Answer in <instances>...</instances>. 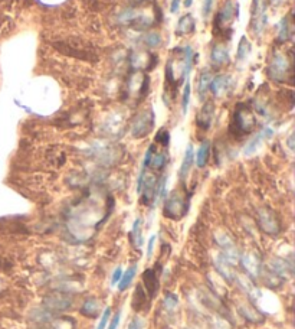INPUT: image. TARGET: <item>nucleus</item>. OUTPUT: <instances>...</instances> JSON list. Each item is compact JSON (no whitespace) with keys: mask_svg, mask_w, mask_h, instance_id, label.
Masks as SVG:
<instances>
[{"mask_svg":"<svg viewBox=\"0 0 295 329\" xmlns=\"http://www.w3.org/2000/svg\"><path fill=\"white\" fill-rule=\"evenodd\" d=\"M167 164V153L166 152H160V153H153L151 161L148 167L154 169V170H161Z\"/></svg>","mask_w":295,"mask_h":329,"instance_id":"26","label":"nucleus"},{"mask_svg":"<svg viewBox=\"0 0 295 329\" xmlns=\"http://www.w3.org/2000/svg\"><path fill=\"white\" fill-rule=\"evenodd\" d=\"M293 74L291 64L288 58L282 54H275L271 59L269 65V77L275 81H287Z\"/></svg>","mask_w":295,"mask_h":329,"instance_id":"3","label":"nucleus"},{"mask_svg":"<svg viewBox=\"0 0 295 329\" xmlns=\"http://www.w3.org/2000/svg\"><path fill=\"white\" fill-rule=\"evenodd\" d=\"M30 319L36 324H46L52 321V312H49L48 309L42 306L39 309H33L30 312Z\"/></svg>","mask_w":295,"mask_h":329,"instance_id":"23","label":"nucleus"},{"mask_svg":"<svg viewBox=\"0 0 295 329\" xmlns=\"http://www.w3.org/2000/svg\"><path fill=\"white\" fill-rule=\"evenodd\" d=\"M213 117H215V104L207 101L203 104V107L200 109V111L197 113V117H196V123L197 126L203 129V130H207L210 126H212V122H213Z\"/></svg>","mask_w":295,"mask_h":329,"instance_id":"8","label":"nucleus"},{"mask_svg":"<svg viewBox=\"0 0 295 329\" xmlns=\"http://www.w3.org/2000/svg\"><path fill=\"white\" fill-rule=\"evenodd\" d=\"M239 312L241 315L251 321V322H261L262 321V315L255 309V306H251V305H246V303H242L239 306Z\"/></svg>","mask_w":295,"mask_h":329,"instance_id":"22","label":"nucleus"},{"mask_svg":"<svg viewBox=\"0 0 295 329\" xmlns=\"http://www.w3.org/2000/svg\"><path fill=\"white\" fill-rule=\"evenodd\" d=\"M230 85V77L226 75V74H220V75H216L213 77V80L210 82V90L213 93V96L219 97L222 96Z\"/></svg>","mask_w":295,"mask_h":329,"instance_id":"14","label":"nucleus"},{"mask_svg":"<svg viewBox=\"0 0 295 329\" xmlns=\"http://www.w3.org/2000/svg\"><path fill=\"white\" fill-rule=\"evenodd\" d=\"M163 306H164V309H166L169 314L176 312V311H177V308H179V298L176 296L175 293H167V295L164 296Z\"/></svg>","mask_w":295,"mask_h":329,"instance_id":"28","label":"nucleus"},{"mask_svg":"<svg viewBox=\"0 0 295 329\" xmlns=\"http://www.w3.org/2000/svg\"><path fill=\"white\" fill-rule=\"evenodd\" d=\"M293 140H294V136L291 135V136H290V140H288V143H290V149H291V151L294 149V145H293Z\"/></svg>","mask_w":295,"mask_h":329,"instance_id":"44","label":"nucleus"},{"mask_svg":"<svg viewBox=\"0 0 295 329\" xmlns=\"http://www.w3.org/2000/svg\"><path fill=\"white\" fill-rule=\"evenodd\" d=\"M77 322L69 318V316H59V318H52L51 321V329H75Z\"/></svg>","mask_w":295,"mask_h":329,"instance_id":"21","label":"nucleus"},{"mask_svg":"<svg viewBox=\"0 0 295 329\" xmlns=\"http://www.w3.org/2000/svg\"><path fill=\"white\" fill-rule=\"evenodd\" d=\"M144 43L150 46V48H156V46H159L161 43V36L160 33H156V32H151V33H147L146 36H144Z\"/></svg>","mask_w":295,"mask_h":329,"instance_id":"32","label":"nucleus"},{"mask_svg":"<svg viewBox=\"0 0 295 329\" xmlns=\"http://www.w3.org/2000/svg\"><path fill=\"white\" fill-rule=\"evenodd\" d=\"M154 243H156V235H151L150 240H148L147 244V257L150 259L151 254H153V250H154Z\"/></svg>","mask_w":295,"mask_h":329,"instance_id":"42","label":"nucleus"},{"mask_svg":"<svg viewBox=\"0 0 295 329\" xmlns=\"http://www.w3.org/2000/svg\"><path fill=\"white\" fill-rule=\"evenodd\" d=\"M281 30H280V39L281 41H287L290 38V30H288V20L282 19L281 20Z\"/></svg>","mask_w":295,"mask_h":329,"instance_id":"36","label":"nucleus"},{"mask_svg":"<svg viewBox=\"0 0 295 329\" xmlns=\"http://www.w3.org/2000/svg\"><path fill=\"white\" fill-rule=\"evenodd\" d=\"M121 276H122V269H121V267H117V269L112 272V276H111V286H117V283L120 282Z\"/></svg>","mask_w":295,"mask_h":329,"instance_id":"40","label":"nucleus"},{"mask_svg":"<svg viewBox=\"0 0 295 329\" xmlns=\"http://www.w3.org/2000/svg\"><path fill=\"white\" fill-rule=\"evenodd\" d=\"M99 311H101V302L97 298H88L81 306V314L93 319L99 315Z\"/></svg>","mask_w":295,"mask_h":329,"instance_id":"15","label":"nucleus"},{"mask_svg":"<svg viewBox=\"0 0 295 329\" xmlns=\"http://www.w3.org/2000/svg\"><path fill=\"white\" fill-rule=\"evenodd\" d=\"M195 30V17L192 14H185L180 17L179 23H177V29L176 33L177 35H189Z\"/></svg>","mask_w":295,"mask_h":329,"instance_id":"16","label":"nucleus"},{"mask_svg":"<svg viewBox=\"0 0 295 329\" xmlns=\"http://www.w3.org/2000/svg\"><path fill=\"white\" fill-rule=\"evenodd\" d=\"M143 283L146 286V290L150 295V298H154L157 295V290H159V277L157 273L151 269H147L144 273H143Z\"/></svg>","mask_w":295,"mask_h":329,"instance_id":"13","label":"nucleus"},{"mask_svg":"<svg viewBox=\"0 0 295 329\" xmlns=\"http://www.w3.org/2000/svg\"><path fill=\"white\" fill-rule=\"evenodd\" d=\"M156 142H157V143H160L161 146L167 148V146H169V143H170V133H169L166 129H160V130L157 132Z\"/></svg>","mask_w":295,"mask_h":329,"instance_id":"34","label":"nucleus"},{"mask_svg":"<svg viewBox=\"0 0 295 329\" xmlns=\"http://www.w3.org/2000/svg\"><path fill=\"white\" fill-rule=\"evenodd\" d=\"M212 80H213V75H212L209 71L203 72L200 75L199 82H197V93H199V97H200V98L206 96V93H207V90H209V87H210Z\"/></svg>","mask_w":295,"mask_h":329,"instance_id":"24","label":"nucleus"},{"mask_svg":"<svg viewBox=\"0 0 295 329\" xmlns=\"http://www.w3.org/2000/svg\"><path fill=\"white\" fill-rule=\"evenodd\" d=\"M192 62H193V49L192 46L185 48V77L188 78L192 71Z\"/></svg>","mask_w":295,"mask_h":329,"instance_id":"31","label":"nucleus"},{"mask_svg":"<svg viewBox=\"0 0 295 329\" xmlns=\"http://www.w3.org/2000/svg\"><path fill=\"white\" fill-rule=\"evenodd\" d=\"M239 261H241V266L248 276L258 277L261 274V260L256 257L255 254H243L239 257Z\"/></svg>","mask_w":295,"mask_h":329,"instance_id":"11","label":"nucleus"},{"mask_svg":"<svg viewBox=\"0 0 295 329\" xmlns=\"http://www.w3.org/2000/svg\"><path fill=\"white\" fill-rule=\"evenodd\" d=\"M179 6H180V0H173V1H172V7H170L172 13H176V12H177Z\"/></svg>","mask_w":295,"mask_h":329,"instance_id":"43","label":"nucleus"},{"mask_svg":"<svg viewBox=\"0 0 295 329\" xmlns=\"http://www.w3.org/2000/svg\"><path fill=\"white\" fill-rule=\"evenodd\" d=\"M189 103H190V84L189 81L185 84V90H183V97H182V110H183V114L188 113Z\"/></svg>","mask_w":295,"mask_h":329,"instance_id":"35","label":"nucleus"},{"mask_svg":"<svg viewBox=\"0 0 295 329\" xmlns=\"http://www.w3.org/2000/svg\"><path fill=\"white\" fill-rule=\"evenodd\" d=\"M272 135H274V130H272V129H269V127L262 129L259 133H256L255 136L248 142V145H246L245 149H243V155H245V156H249V155L255 153V152L259 149V146H261L267 139L272 136Z\"/></svg>","mask_w":295,"mask_h":329,"instance_id":"9","label":"nucleus"},{"mask_svg":"<svg viewBox=\"0 0 295 329\" xmlns=\"http://www.w3.org/2000/svg\"><path fill=\"white\" fill-rule=\"evenodd\" d=\"M210 325H212V329H232L228 321L220 316H213L210 321Z\"/></svg>","mask_w":295,"mask_h":329,"instance_id":"33","label":"nucleus"},{"mask_svg":"<svg viewBox=\"0 0 295 329\" xmlns=\"http://www.w3.org/2000/svg\"><path fill=\"white\" fill-rule=\"evenodd\" d=\"M131 241L137 248L143 246L144 240H143V233H141V219L137 218L133 224V228H131Z\"/></svg>","mask_w":295,"mask_h":329,"instance_id":"25","label":"nucleus"},{"mask_svg":"<svg viewBox=\"0 0 295 329\" xmlns=\"http://www.w3.org/2000/svg\"><path fill=\"white\" fill-rule=\"evenodd\" d=\"M235 126L239 130V133L246 135L249 133L254 126H255V116L252 114V111L249 110V107L246 106H239L236 107V113H235Z\"/></svg>","mask_w":295,"mask_h":329,"instance_id":"6","label":"nucleus"},{"mask_svg":"<svg viewBox=\"0 0 295 329\" xmlns=\"http://www.w3.org/2000/svg\"><path fill=\"white\" fill-rule=\"evenodd\" d=\"M215 267L217 274L225 280V282H235V277H236V272L233 270V264L229 263L225 256L220 253L215 257Z\"/></svg>","mask_w":295,"mask_h":329,"instance_id":"7","label":"nucleus"},{"mask_svg":"<svg viewBox=\"0 0 295 329\" xmlns=\"http://www.w3.org/2000/svg\"><path fill=\"white\" fill-rule=\"evenodd\" d=\"M154 127V111L144 110L140 114H137L131 126V135L135 139H141V137L147 136L148 133L153 130Z\"/></svg>","mask_w":295,"mask_h":329,"instance_id":"4","label":"nucleus"},{"mask_svg":"<svg viewBox=\"0 0 295 329\" xmlns=\"http://www.w3.org/2000/svg\"><path fill=\"white\" fill-rule=\"evenodd\" d=\"M192 3H193V0H185V6H186V7H190Z\"/></svg>","mask_w":295,"mask_h":329,"instance_id":"45","label":"nucleus"},{"mask_svg":"<svg viewBox=\"0 0 295 329\" xmlns=\"http://www.w3.org/2000/svg\"><path fill=\"white\" fill-rule=\"evenodd\" d=\"M144 328V321L141 318H134L130 325H128V329H143Z\"/></svg>","mask_w":295,"mask_h":329,"instance_id":"41","label":"nucleus"},{"mask_svg":"<svg viewBox=\"0 0 295 329\" xmlns=\"http://www.w3.org/2000/svg\"><path fill=\"white\" fill-rule=\"evenodd\" d=\"M249 51H251V43L248 42V39H246L245 36H242L241 42H239V45H238V54H236L238 61H243V59L248 56Z\"/></svg>","mask_w":295,"mask_h":329,"instance_id":"29","label":"nucleus"},{"mask_svg":"<svg viewBox=\"0 0 295 329\" xmlns=\"http://www.w3.org/2000/svg\"><path fill=\"white\" fill-rule=\"evenodd\" d=\"M195 164V151H193V145H189L185 152V158H183V162L180 166V170H179V178L180 180H186L188 178L189 172L192 170V166Z\"/></svg>","mask_w":295,"mask_h":329,"instance_id":"12","label":"nucleus"},{"mask_svg":"<svg viewBox=\"0 0 295 329\" xmlns=\"http://www.w3.org/2000/svg\"><path fill=\"white\" fill-rule=\"evenodd\" d=\"M156 183H157V179L154 175H147L146 173V176L143 179V183H141V188H140V192L138 193H141L143 192V196H141V201H143V204H151L153 202V199H154V191H156Z\"/></svg>","mask_w":295,"mask_h":329,"instance_id":"10","label":"nucleus"},{"mask_svg":"<svg viewBox=\"0 0 295 329\" xmlns=\"http://www.w3.org/2000/svg\"><path fill=\"white\" fill-rule=\"evenodd\" d=\"M42 305L49 312H64L71 309L72 306V298L67 292H55L49 293L42 299Z\"/></svg>","mask_w":295,"mask_h":329,"instance_id":"5","label":"nucleus"},{"mask_svg":"<svg viewBox=\"0 0 295 329\" xmlns=\"http://www.w3.org/2000/svg\"><path fill=\"white\" fill-rule=\"evenodd\" d=\"M38 329H40V328H38Z\"/></svg>","mask_w":295,"mask_h":329,"instance_id":"46","label":"nucleus"},{"mask_svg":"<svg viewBox=\"0 0 295 329\" xmlns=\"http://www.w3.org/2000/svg\"><path fill=\"white\" fill-rule=\"evenodd\" d=\"M210 59H212V62L215 65L222 67V65H225V64L229 62V52L225 48H222L219 45H215L212 48V52H210Z\"/></svg>","mask_w":295,"mask_h":329,"instance_id":"17","label":"nucleus"},{"mask_svg":"<svg viewBox=\"0 0 295 329\" xmlns=\"http://www.w3.org/2000/svg\"><path fill=\"white\" fill-rule=\"evenodd\" d=\"M258 225L268 235H278L282 230L281 219L277 215V212L265 206L258 209Z\"/></svg>","mask_w":295,"mask_h":329,"instance_id":"2","label":"nucleus"},{"mask_svg":"<svg viewBox=\"0 0 295 329\" xmlns=\"http://www.w3.org/2000/svg\"><path fill=\"white\" fill-rule=\"evenodd\" d=\"M146 303V292H143L141 286H137L134 298H133V308L135 306V309H140L141 306H144Z\"/></svg>","mask_w":295,"mask_h":329,"instance_id":"30","label":"nucleus"},{"mask_svg":"<svg viewBox=\"0 0 295 329\" xmlns=\"http://www.w3.org/2000/svg\"><path fill=\"white\" fill-rule=\"evenodd\" d=\"M120 318H121V311H117L112 318H111V322L108 325V329H117L118 328V324H120Z\"/></svg>","mask_w":295,"mask_h":329,"instance_id":"39","label":"nucleus"},{"mask_svg":"<svg viewBox=\"0 0 295 329\" xmlns=\"http://www.w3.org/2000/svg\"><path fill=\"white\" fill-rule=\"evenodd\" d=\"M213 3H215V0H203L201 12H203V16H204V17H207L209 14L212 13V9H213Z\"/></svg>","mask_w":295,"mask_h":329,"instance_id":"38","label":"nucleus"},{"mask_svg":"<svg viewBox=\"0 0 295 329\" xmlns=\"http://www.w3.org/2000/svg\"><path fill=\"white\" fill-rule=\"evenodd\" d=\"M189 205H190V195H185L179 189H175L164 201L163 214L167 218L180 219L188 214Z\"/></svg>","mask_w":295,"mask_h":329,"instance_id":"1","label":"nucleus"},{"mask_svg":"<svg viewBox=\"0 0 295 329\" xmlns=\"http://www.w3.org/2000/svg\"><path fill=\"white\" fill-rule=\"evenodd\" d=\"M215 241L217 246L222 248V251H226L229 248H233L235 246V243H233V240L229 237L228 234L222 233V234H216L215 235Z\"/></svg>","mask_w":295,"mask_h":329,"instance_id":"27","label":"nucleus"},{"mask_svg":"<svg viewBox=\"0 0 295 329\" xmlns=\"http://www.w3.org/2000/svg\"><path fill=\"white\" fill-rule=\"evenodd\" d=\"M209 155H210V143L207 140H204L200 145L199 151L196 153L195 159H196V164L197 167H204L207 161H209Z\"/></svg>","mask_w":295,"mask_h":329,"instance_id":"20","label":"nucleus"},{"mask_svg":"<svg viewBox=\"0 0 295 329\" xmlns=\"http://www.w3.org/2000/svg\"><path fill=\"white\" fill-rule=\"evenodd\" d=\"M109 316H111V309H109V308H105V311H104V312H102V315H101V321H99V324H98L97 329L107 328V324H108Z\"/></svg>","mask_w":295,"mask_h":329,"instance_id":"37","label":"nucleus"},{"mask_svg":"<svg viewBox=\"0 0 295 329\" xmlns=\"http://www.w3.org/2000/svg\"><path fill=\"white\" fill-rule=\"evenodd\" d=\"M235 14H238V6L233 9L232 1H228V3L225 4V7L220 10V13L217 14V25H219V26L226 25V23H229V22L232 20V17H233Z\"/></svg>","mask_w":295,"mask_h":329,"instance_id":"18","label":"nucleus"},{"mask_svg":"<svg viewBox=\"0 0 295 329\" xmlns=\"http://www.w3.org/2000/svg\"><path fill=\"white\" fill-rule=\"evenodd\" d=\"M135 272H137V264H133V266H130V267L122 273L120 282L117 283V286H118V290H120V292H124V290L128 289V286L131 285V282L134 280Z\"/></svg>","mask_w":295,"mask_h":329,"instance_id":"19","label":"nucleus"}]
</instances>
